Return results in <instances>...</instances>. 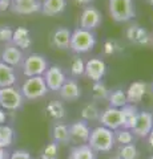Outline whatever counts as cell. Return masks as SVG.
Instances as JSON below:
<instances>
[{
	"instance_id": "obj_1",
	"label": "cell",
	"mask_w": 153,
	"mask_h": 159,
	"mask_svg": "<svg viewBox=\"0 0 153 159\" xmlns=\"http://www.w3.org/2000/svg\"><path fill=\"white\" fill-rule=\"evenodd\" d=\"M87 143L96 152H109L115 146V134L104 126H97L91 130Z\"/></svg>"
},
{
	"instance_id": "obj_2",
	"label": "cell",
	"mask_w": 153,
	"mask_h": 159,
	"mask_svg": "<svg viewBox=\"0 0 153 159\" xmlns=\"http://www.w3.org/2000/svg\"><path fill=\"white\" fill-rule=\"evenodd\" d=\"M96 45V36L91 31H85L81 28H76L71 34L69 48L75 53H88Z\"/></svg>"
},
{
	"instance_id": "obj_3",
	"label": "cell",
	"mask_w": 153,
	"mask_h": 159,
	"mask_svg": "<svg viewBox=\"0 0 153 159\" xmlns=\"http://www.w3.org/2000/svg\"><path fill=\"white\" fill-rule=\"evenodd\" d=\"M109 13L116 23L129 21L136 16L133 0H109Z\"/></svg>"
},
{
	"instance_id": "obj_4",
	"label": "cell",
	"mask_w": 153,
	"mask_h": 159,
	"mask_svg": "<svg viewBox=\"0 0 153 159\" xmlns=\"http://www.w3.org/2000/svg\"><path fill=\"white\" fill-rule=\"evenodd\" d=\"M20 92L23 94L24 99L33 101V99L41 98L45 96L48 93V88L45 81H44V77L36 76V77H28L22 85Z\"/></svg>"
},
{
	"instance_id": "obj_5",
	"label": "cell",
	"mask_w": 153,
	"mask_h": 159,
	"mask_svg": "<svg viewBox=\"0 0 153 159\" xmlns=\"http://www.w3.org/2000/svg\"><path fill=\"white\" fill-rule=\"evenodd\" d=\"M24 103V97L20 89L15 86L0 88V109L8 111H16L22 109Z\"/></svg>"
},
{
	"instance_id": "obj_6",
	"label": "cell",
	"mask_w": 153,
	"mask_h": 159,
	"mask_svg": "<svg viewBox=\"0 0 153 159\" xmlns=\"http://www.w3.org/2000/svg\"><path fill=\"white\" fill-rule=\"evenodd\" d=\"M47 69H48V61L41 54L32 53L27 58H24L23 61V73L27 78L43 76Z\"/></svg>"
},
{
	"instance_id": "obj_7",
	"label": "cell",
	"mask_w": 153,
	"mask_h": 159,
	"mask_svg": "<svg viewBox=\"0 0 153 159\" xmlns=\"http://www.w3.org/2000/svg\"><path fill=\"white\" fill-rule=\"evenodd\" d=\"M43 77L47 84L48 90H52V92L60 90V88L63 86V84L65 82V80H67L65 73L63 72V69L56 65L49 66L45 70V73L43 74Z\"/></svg>"
},
{
	"instance_id": "obj_8",
	"label": "cell",
	"mask_w": 153,
	"mask_h": 159,
	"mask_svg": "<svg viewBox=\"0 0 153 159\" xmlns=\"http://www.w3.org/2000/svg\"><path fill=\"white\" fill-rule=\"evenodd\" d=\"M101 12L96 7L88 6L83 9L81 17H80V28L85 31H93L101 24Z\"/></svg>"
},
{
	"instance_id": "obj_9",
	"label": "cell",
	"mask_w": 153,
	"mask_h": 159,
	"mask_svg": "<svg viewBox=\"0 0 153 159\" xmlns=\"http://www.w3.org/2000/svg\"><path fill=\"white\" fill-rule=\"evenodd\" d=\"M98 121H100L101 126H104L109 130L115 131L117 129L122 127V116H121V110L116 107H107L104 111L100 113V117H98Z\"/></svg>"
},
{
	"instance_id": "obj_10",
	"label": "cell",
	"mask_w": 153,
	"mask_h": 159,
	"mask_svg": "<svg viewBox=\"0 0 153 159\" xmlns=\"http://www.w3.org/2000/svg\"><path fill=\"white\" fill-rule=\"evenodd\" d=\"M127 37L128 40L135 44V45H149L153 43V37L152 34L146 31L144 27L139 25V24H133L129 25L127 29Z\"/></svg>"
},
{
	"instance_id": "obj_11",
	"label": "cell",
	"mask_w": 153,
	"mask_h": 159,
	"mask_svg": "<svg viewBox=\"0 0 153 159\" xmlns=\"http://www.w3.org/2000/svg\"><path fill=\"white\" fill-rule=\"evenodd\" d=\"M69 129V138L71 142L76 143V145H83V143L88 142L91 134V127L88 126V122L85 121H77L73 122L72 125L68 126Z\"/></svg>"
},
{
	"instance_id": "obj_12",
	"label": "cell",
	"mask_w": 153,
	"mask_h": 159,
	"mask_svg": "<svg viewBox=\"0 0 153 159\" xmlns=\"http://www.w3.org/2000/svg\"><path fill=\"white\" fill-rule=\"evenodd\" d=\"M153 127V114L149 111H139V117L132 129L133 135L146 138Z\"/></svg>"
},
{
	"instance_id": "obj_13",
	"label": "cell",
	"mask_w": 153,
	"mask_h": 159,
	"mask_svg": "<svg viewBox=\"0 0 153 159\" xmlns=\"http://www.w3.org/2000/svg\"><path fill=\"white\" fill-rule=\"evenodd\" d=\"M107 73V65L105 62L100 58H89L85 62V72L84 74H87V77L92 80L93 82H100L103 77Z\"/></svg>"
},
{
	"instance_id": "obj_14",
	"label": "cell",
	"mask_w": 153,
	"mask_h": 159,
	"mask_svg": "<svg viewBox=\"0 0 153 159\" xmlns=\"http://www.w3.org/2000/svg\"><path fill=\"white\" fill-rule=\"evenodd\" d=\"M11 7L19 15H32L41 11V3L39 0H12Z\"/></svg>"
},
{
	"instance_id": "obj_15",
	"label": "cell",
	"mask_w": 153,
	"mask_h": 159,
	"mask_svg": "<svg viewBox=\"0 0 153 159\" xmlns=\"http://www.w3.org/2000/svg\"><path fill=\"white\" fill-rule=\"evenodd\" d=\"M24 61L23 57V52L19 49L17 47H15L13 44L12 45L6 47L2 51V62L7 64L9 66H17Z\"/></svg>"
},
{
	"instance_id": "obj_16",
	"label": "cell",
	"mask_w": 153,
	"mask_h": 159,
	"mask_svg": "<svg viewBox=\"0 0 153 159\" xmlns=\"http://www.w3.org/2000/svg\"><path fill=\"white\" fill-rule=\"evenodd\" d=\"M71 34L72 32L68 28L59 27L52 33L51 44L57 49H68L71 44Z\"/></svg>"
},
{
	"instance_id": "obj_17",
	"label": "cell",
	"mask_w": 153,
	"mask_h": 159,
	"mask_svg": "<svg viewBox=\"0 0 153 159\" xmlns=\"http://www.w3.org/2000/svg\"><path fill=\"white\" fill-rule=\"evenodd\" d=\"M59 93H60V97L67 101H76L81 97V89L75 80H65Z\"/></svg>"
},
{
	"instance_id": "obj_18",
	"label": "cell",
	"mask_w": 153,
	"mask_h": 159,
	"mask_svg": "<svg viewBox=\"0 0 153 159\" xmlns=\"http://www.w3.org/2000/svg\"><path fill=\"white\" fill-rule=\"evenodd\" d=\"M145 93H146V84L145 82H141V81L132 82L129 88H128V90L125 92L128 103H131V105L139 103L142 99V97L145 96Z\"/></svg>"
},
{
	"instance_id": "obj_19",
	"label": "cell",
	"mask_w": 153,
	"mask_h": 159,
	"mask_svg": "<svg viewBox=\"0 0 153 159\" xmlns=\"http://www.w3.org/2000/svg\"><path fill=\"white\" fill-rule=\"evenodd\" d=\"M12 43L15 47H17L19 49H27L31 47L32 44V37H31V32L29 29L26 27H19L13 31L12 34Z\"/></svg>"
},
{
	"instance_id": "obj_20",
	"label": "cell",
	"mask_w": 153,
	"mask_h": 159,
	"mask_svg": "<svg viewBox=\"0 0 153 159\" xmlns=\"http://www.w3.org/2000/svg\"><path fill=\"white\" fill-rule=\"evenodd\" d=\"M120 110H121V116H122V129L132 130L137 121V117H139V109L136 107V105L127 103Z\"/></svg>"
},
{
	"instance_id": "obj_21",
	"label": "cell",
	"mask_w": 153,
	"mask_h": 159,
	"mask_svg": "<svg viewBox=\"0 0 153 159\" xmlns=\"http://www.w3.org/2000/svg\"><path fill=\"white\" fill-rule=\"evenodd\" d=\"M68 159H97V152L93 151L88 143H83L71 148Z\"/></svg>"
},
{
	"instance_id": "obj_22",
	"label": "cell",
	"mask_w": 153,
	"mask_h": 159,
	"mask_svg": "<svg viewBox=\"0 0 153 159\" xmlns=\"http://www.w3.org/2000/svg\"><path fill=\"white\" fill-rule=\"evenodd\" d=\"M52 142L57 143V145H65V143L71 142L69 138V129L65 123L55 122L52 126Z\"/></svg>"
},
{
	"instance_id": "obj_23",
	"label": "cell",
	"mask_w": 153,
	"mask_h": 159,
	"mask_svg": "<svg viewBox=\"0 0 153 159\" xmlns=\"http://www.w3.org/2000/svg\"><path fill=\"white\" fill-rule=\"evenodd\" d=\"M17 81V76L12 66L0 61V88L15 86Z\"/></svg>"
},
{
	"instance_id": "obj_24",
	"label": "cell",
	"mask_w": 153,
	"mask_h": 159,
	"mask_svg": "<svg viewBox=\"0 0 153 159\" xmlns=\"http://www.w3.org/2000/svg\"><path fill=\"white\" fill-rule=\"evenodd\" d=\"M65 0H44L41 3V11L47 16H56L65 9Z\"/></svg>"
},
{
	"instance_id": "obj_25",
	"label": "cell",
	"mask_w": 153,
	"mask_h": 159,
	"mask_svg": "<svg viewBox=\"0 0 153 159\" xmlns=\"http://www.w3.org/2000/svg\"><path fill=\"white\" fill-rule=\"evenodd\" d=\"M47 116L56 122H60L65 117V107L61 101H51L45 107Z\"/></svg>"
},
{
	"instance_id": "obj_26",
	"label": "cell",
	"mask_w": 153,
	"mask_h": 159,
	"mask_svg": "<svg viewBox=\"0 0 153 159\" xmlns=\"http://www.w3.org/2000/svg\"><path fill=\"white\" fill-rule=\"evenodd\" d=\"M15 141V130L9 125H0V148H9Z\"/></svg>"
},
{
	"instance_id": "obj_27",
	"label": "cell",
	"mask_w": 153,
	"mask_h": 159,
	"mask_svg": "<svg viewBox=\"0 0 153 159\" xmlns=\"http://www.w3.org/2000/svg\"><path fill=\"white\" fill-rule=\"evenodd\" d=\"M108 101H109L111 107H116V109L124 107L127 103H128L125 92H124V90H120V89L111 92L109 96H108Z\"/></svg>"
},
{
	"instance_id": "obj_28",
	"label": "cell",
	"mask_w": 153,
	"mask_h": 159,
	"mask_svg": "<svg viewBox=\"0 0 153 159\" xmlns=\"http://www.w3.org/2000/svg\"><path fill=\"white\" fill-rule=\"evenodd\" d=\"M117 157L120 159H137L139 158V150H137L136 145H133V143L122 145V146H120Z\"/></svg>"
},
{
	"instance_id": "obj_29",
	"label": "cell",
	"mask_w": 153,
	"mask_h": 159,
	"mask_svg": "<svg viewBox=\"0 0 153 159\" xmlns=\"http://www.w3.org/2000/svg\"><path fill=\"white\" fill-rule=\"evenodd\" d=\"M113 134H115V142L120 143V146L133 143V133L131 130L120 127V129H117V130L113 131Z\"/></svg>"
},
{
	"instance_id": "obj_30",
	"label": "cell",
	"mask_w": 153,
	"mask_h": 159,
	"mask_svg": "<svg viewBox=\"0 0 153 159\" xmlns=\"http://www.w3.org/2000/svg\"><path fill=\"white\" fill-rule=\"evenodd\" d=\"M81 117H83V121H96L100 117V110L98 107L95 105V103H88L83 107L81 110Z\"/></svg>"
},
{
	"instance_id": "obj_31",
	"label": "cell",
	"mask_w": 153,
	"mask_h": 159,
	"mask_svg": "<svg viewBox=\"0 0 153 159\" xmlns=\"http://www.w3.org/2000/svg\"><path fill=\"white\" fill-rule=\"evenodd\" d=\"M40 159H59V145L55 142L47 143L40 154Z\"/></svg>"
},
{
	"instance_id": "obj_32",
	"label": "cell",
	"mask_w": 153,
	"mask_h": 159,
	"mask_svg": "<svg viewBox=\"0 0 153 159\" xmlns=\"http://www.w3.org/2000/svg\"><path fill=\"white\" fill-rule=\"evenodd\" d=\"M92 94H93V97L97 98V99H105V98H108V96H109V90H108V88L100 81V82L93 84Z\"/></svg>"
},
{
	"instance_id": "obj_33",
	"label": "cell",
	"mask_w": 153,
	"mask_h": 159,
	"mask_svg": "<svg viewBox=\"0 0 153 159\" xmlns=\"http://www.w3.org/2000/svg\"><path fill=\"white\" fill-rule=\"evenodd\" d=\"M85 72V62L80 57H73L71 62V73L76 77H80Z\"/></svg>"
},
{
	"instance_id": "obj_34",
	"label": "cell",
	"mask_w": 153,
	"mask_h": 159,
	"mask_svg": "<svg viewBox=\"0 0 153 159\" xmlns=\"http://www.w3.org/2000/svg\"><path fill=\"white\" fill-rule=\"evenodd\" d=\"M12 34L13 29H11L9 27H0V41L12 43Z\"/></svg>"
},
{
	"instance_id": "obj_35",
	"label": "cell",
	"mask_w": 153,
	"mask_h": 159,
	"mask_svg": "<svg viewBox=\"0 0 153 159\" xmlns=\"http://www.w3.org/2000/svg\"><path fill=\"white\" fill-rule=\"evenodd\" d=\"M9 159H33V157L31 155L29 151L23 150V148H19V150H15V151L11 152Z\"/></svg>"
},
{
	"instance_id": "obj_36",
	"label": "cell",
	"mask_w": 153,
	"mask_h": 159,
	"mask_svg": "<svg viewBox=\"0 0 153 159\" xmlns=\"http://www.w3.org/2000/svg\"><path fill=\"white\" fill-rule=\"evenodd\" d=\"M118 45H117V41H115V40H107L105 44H104V52L107 54H113L116 53L118 51Z\"/></svg>"
},
{
	"instance_id": "obj_37",
	"label": "cell",
	"mask_w": 153,
	"mask_h": 159,
	"mask_svg": "<svg viewBox=\"0 0 153 159\" xmlns=\"http://www.w3.org/2000/svg\"><path fill=\"white\" fill-rule=\"evenodd\" d=\"M9 7H11L9 0H0V11H7Z\"/></svg>"
},
{
	"instance_id": "obj_38",
	"label": "cell",
	"mask_w": 153,
	"mask_h": 159,
	"mask_svg": "<svg viewBox=\"0 0 153 159\" xmlns=\"http://www.w3.org/2000/svg\"><path fill=\"white\" fill-rule=\"evenodd\" d=\"M9 157H11V152L8 148H0V159H9Z\"/></svg>"
},
{
	"instance_id": "obj_39",
	"label": "cell",
	"mask_w": 153,
	"mask_h": 159,
	"mask_svg": "<svg viewBox=\"0 0 153 159\" xmlns=\"http://www.w3.org/2000/svg\"><path fill=\"white\" fill-rule=\"evenodd\" d=\"M6 119H7V114L3 109H0V125H4L6 123Z\"/></svg>"
},
{
	"instance_id": "obj_40",
	"label": "cell",
	"mask_w": 153,
	"mask_h": 159,
	"mask_svg": "<svg viewBox=\"0 0 153 159\" xmlns=\"http://www.w3.org/2000/svg\"><path fill=\"white\" fill-rule=\"evenodd\" d=\"M148 142H149V146L153 148V127H152V130H151V133L148 134Z\"/></svg>"
},
{
	"instance_id": "obj_41",
	"label": "cell",
	"mask_w": 153,
	"mask_h": 159,
	"mask_svg": "<svg viewBox=\"0 0 153 159\" xmlns=\"http://www.w3.org/2000/svg\"><path fill=\"white\" fill-rule=\"evenodd\" d=\"M75 2L79 4H89L91 2H93V0H75Z\"/></svg>"
},
{
	"instance_id": "obj_42",
	"label": "cell",
	"mask_w": 153,
	"mask_h": 159,
	"mask_svg": "<svg viewBox=\"0 0 153 159\" xmlns=\"http://www.w3.org/2000/svg\"><path fill=\"white\" fill-rule=\"evenodd\" d=\"M145 2H146L148 4H151V6H153V0H145Z\"/></svg>"
},
{
	"instance_id": "obj_43",
	"label": "cell",
	"mask_w": 153,
	"mask_h": 159,
	"mask_svg": "<svg viewBox=\"0 0 153 159\" xmlns=\"http://www.w3.org/2000/svg\"><path fill=\"white\" fill-rule=\"evenodd\" d=\"M112 159H120V158H118V157H115V158H112Z\"/></svg>"
},
{
	"instance_id": "obj_44",
	"label": "cell",
	"mask_w": 153,
	"mask_h": 159,
	"mask_svg": "<svg viewBox=\"0 0 153 159\" xmlns=\"http://www.w3.org/2000/svg\"><path fill=\"white\" fill-rule=\"evenodd\" d=\"M149 159H153V155H152V157H151V158H149Z\"/></svg>"
},
{
	"instance_id": "obj_45",
	"label": "cell",
	"mask_w": 153,
	"mask_h": 159,
	"mask_svg": "<svg viewBox=\"0 0 153 159\" xmlns=\"http://www.w3.org/2000/svg\"><path fill=\"white\" fill-rule=\"evenodd\" d=\"M152 90H153V84H152Z\"/></svg>"
},
{
	"instance_id": "obj_46",
	"label": "cell",
	"mask_w": 153,
	"mask_h": 159,
	"mask_svg": "<svg viewBox=\"0 0 153 159\" xmlns=\"http://www.w3.org/2000/svg\"><path fill=\"white\" fill-rule=\"evenodd\" d=\"M9 2H12V0H9Z\"/></svg>"
}]
</instances>
